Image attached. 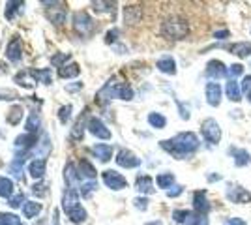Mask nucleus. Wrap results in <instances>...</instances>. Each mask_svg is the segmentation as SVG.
Here are the masks:
<instances>
[{
    "mask_svg": "<svg viewBox=\"0 0 251 225\" xmlns=\"http://www.w3.org/2000/svg\"><path fill=\"white\" fill-rule=\"evenodd\" d=\"M161 149H165L169 154H173L175 158L182 160L184 156H188V154L199 149V137L193 131H182L173 139L161 141Z\"/></svg>",
    "mask_w": 251,
    "mask_h": 225,
    "instance_id": "nucleus-1",
    "label": "nucleus"
},
{
    "mask_svg": "<svg viewBox=\"0 0 251 225\" xmlns=\"http://www.w3.org/2000/svg\"><path fill=\"white\" fill-rule=\"evenodd\" d=\"M189 32V25L186 19H182V17H169L163 21L161 25V34L169 38V40H184Z\"/></svg>",
    "mask_w": 251,
    "mask_h": 225,
    "instance_id": "nucleus-2",
    "label": "nucleus"
},
{
    "mask_svg": "<svg viewBox=\"0 0 251 225\" xmlns=\"http://www.w3.org/2000/svg\"><path fill=\"white\" fill-rule=\"evenodd\" d=\"M100 96L120 98V100H131V98H133V90L126 85V83H115V81H109V83L101 88Z\"/></svg>",
    "mask_w": 251,
    "mask_h": 225,
    "instance_id": "nucleus-3",
    "label": "nucleus"
},
{
    "mask_svg": "<svg viewBox=\"0 0 251 225\" xmlns=\"http://www.w3.org/2000/svg\"><path fill=\"white\" fill-rule=\"evenodd\" d=\"M201 131H202V137L208 141L210 145H218L221 139V128L220 124L214 120V118H206L201 126Z\"/></svg>",
    "mask_w": 251,
    "mask_h": 225,
    "instance_id": "nucleus-4",
    "label": "nucleus"
},
{
    "mask_svg": "<svg viewBox=\"0 0 251 225\" xmlns=\"http://www.w3.org/2000/svg\"><path fill=\"white\" fill-rule=\"evenodd\" d=\"M74 26L79 34L86 36L94 30V21L90 19V15L86 11H77L74 15Z\"/></svg>",
    "mask_w": 251,
    "mask_h": 225,
    "instance_id": "nucleus-5",
    "label": "nucleus"
},
{
    "mask_svg": "<svg viewBox=\"0 0 251 225\" xmlns=\"http://www.w3.org/2000/svg\"><path fill=\"white\" fill-rule=\"evenodd\" d=\"M103 182H105L107 188H111V190H115V192L127 188V180H126L120 173H116V171H105L103 173Z\"/></svg>",
    "mask_w": 251,
    "mask_h": 225,
    "instance_id": "nucleus-6",
    "label": "nucleus"
},
{
    "mask_svg": "<svg viewBox=\"0 0 251 225\" xmlns=\"http://www.w3.org/2000/svg\"><path fill=\"white\" fill-rule=\"evenodd\" d=\"M204 75L208 79H223L229 75V70L225 68V64L221 60H210L206 64V70H204Z\"/></svg>",
    "mask_w": 251,
    "mask_h": 225,
    "instance_id": "nucleus-7",
    "label": "nucleus"
},
{
    "mask_svg": "<svg viewBox=\"0 0 251 225\" xmlns=\"http://www.w3.org/2000/svg\"><path fill=\"white\" fill-rule=\"evenodd\" d=\"M116 163L120 167H126V169H133V167L141 165V160L137 158L133 152H129V150H120L118 156H116Z\"/></svg>",
    "mask_w": 251,
    "mask_h": 225,
    "instance_id": "nucleus-8",
    "label": "nucleus"
},
{
    "mask_svg": "<svg viewBox=\"0 0 251 225\" xmlns=\"http://www.w3.org/2000/svg\"><path fill=\"white\" fill-rule=\"evenodd\" d=\"M88 131L96 137H100V139H111V131L107 129V126L100 118H90L88 120Z\"/></svg>",
    "mask_w": 251,
    "mask_h": 225,
    "instance_id": "nucleus-9",
    "label": "nucleus"
},
{
    "mask_svg": "<svg viewBox=\"0 0 251 225\" xmlns=\"http://www.w3.org/2000/svg\"><path fill=\"white\" fill-rule=\"evenodd\" d=\"M77 206H81L79 204V195H77V192H75L74 188H68L62 195V208L66 210V214H70Z\"/></svg>",
    "mask_w": 251,
    "mask_h": 225,
    "instance_id": "nucleus-10",
    "label": "nucleus"
},
{
    "mask_svg": "<svg viewBox=\"0 0 251 225\" xmlns=\"http://www.w3.org/2000/svg\"><path fill=\"white\" fill-rule=\"evenodd\" d=\"M193 210H195L197 214H202V216L208 214L210 203H208V199H206V193L202 192V190L193 193Z\"/></svg>",
    "mask_w": 251,
    "mask_h": 225,
    "instance_id": "nucleus-11",
    "label": "nucleus"
},
{
    "mask_svg": "<svg viewBox=\"0 0 251 225\" xmlns=\"http://www.w3.org/2000/svg\"><path fill=\"white\" fill-rule=\"evenodd\" d=\"M21 49H23L21 40L15 36V38L8 43V47H6V56H8V60H10V62H19V60H21V56H23Z\"/></svg>",
    "mask_w": 251,
    "mask_h": 225,
    "instance_id": "nucleus-12",
    "label": "nucleus"
},
{
    "mask_svg": "<svg viewBox=\"0 0 251 225\" xmlns=\"http://www.w3.org/2000/svg\"><path fill=\"white\" fill-rule=\"evenodd\" d=\"M229 199H230V201H234V203H238V204L251 203V193L248 192V190L240 188V186H230Z\"/></svg>",
    "mask_w": 251,
    "mask_h": 225,
    "instance_id": "nucleus-13",
    "label": "nucleus"
},
{
    "mask_svg": "<svg viewBox=\"0 0 251 225\" xmlns=\"http://www.w3.org/2000/svg\"><path fill=\"white\" fill-rule=\"evenodd\" d=\"M206 101H208L212 107H218L221 103L220 83H208V85H206Z\"/></svg>",
    "mask_w": 251,
    "mask_h": 225,
    "instance_id": "nucleus-14",
    "label": "nucleus"
},
{
    "mask_svg": "<svg viewBox=\"0 0 251 225\" xmlns=\"http://www.w3.org/2000/svg\"><path fill=\"white\" fill-rule=\"evenodd\" d=\"M157 70L167 75H175L176 74V62H175V58H173V56H163V58H159V60H157Z\"/></svg>",
    "mask_w": 251,
    "mask_h": 225,
    "instance_id": "nucleus-15",
    "label": "nucleus"
},
{
    "mask_svg": "<svg viewBox=\"0 0 251 225\" xmlns=\"http://www.w3.org/2000/svg\"><path fill=\"white\" fill-rule=\"evenodd\" d=\"M141 15H143V11L139 6H127L124 8V21L127 25H135V23L141 21Z\"/></svg>",
    "mask_w": 251,
    "mask_h": 225,
    "instance_id": "nucleus-16",
    "label": "nucleus"
},
{
    "mask_svg": "<svg viewBox=\"0 0 251 225\" xmlns=\"http://www.w3.org/2000/svg\"><path fill=\"white\" fill-rule=\"evenodd\" d=\"M230 53L236 54L238 58H248L251 54V43L250 42H236L230 45Z\"/></svg>",
    "mask_w": 251,
    "mask_h": 225,
    "instance_id": "nucleus-17",
    "label": "nucleus"
},
{
    "mask_svg": "<svg viewBox=\"0 0 251 225\" xmlns=\"http://www.w3.org/2000/svg\"><path fill=\"white\" fill-rule=\"evenodd\" d=\"M230 152H232V156H234V165H236V167H244V165H248L251 161V156L248 150L230 149Z\"/></svg>",
    "mask_w": 251,
    "mask_h": 225,
    "instance_id": "nucleus-18",
    "label": "nucleus"
},
{
    "mask_svg": "<svg viewBox=\"0 0 251 225\" xmlns=\"http://www.w3.org/2000/svg\"><path fill=\"white\" fill-rule=\"evenodd\" d=\"M227 98H229L230 101H240L242 100V86L234 79H230L229 83H227Z\"/></svg>",
    "mask_w": 251,
    "mask_h": 225,
    "instance_id": "nucleus-19",
    "label": "nucleus"
},
{
    "mask_svg": "<svg viewBox=\"0 0 251 225\" xmlns=\"http://www.w3.org/2000/svg\"><path fill=\"white\" fill-rule=\"evenodd\" d=\"M92 152L96 154V158L100 161H109L111 160V156H113V147H109V145H96Z\"/></svg>",
    "mask_w": 251,
    "mask_h": 225,
    "instance_id": "nucleus-20",
    "label": "nucleus"
},
{
    "mask_svg": "<svg viewBox=\"0 0 251 225\" xmlns=\"http://www.w3.org/2000/svg\"><path fill=\"white\" fill-rule=\"evenodd\" d=\"M45 167H47L45 158H42V160H34L30 165H28V173H30L34 178H42L43 173H45Z\"/></svg>",
    "mask_w": 251,
    "mask_h": 225,
    "instance_id": "nucleus-21",
    "label": "nucleus"
},
{
    "mask_svg": "<svg viewBox=\"0 0 251 225\" xmlns=\"http://www.w3.org/2000/svg\"><path fill=\"white\" fill-rule=\"evenodd\" d=\"M34 143H36V135H34V133H25V135L15 139V149L26 150V149H30Z\"/></svg>",
    "mask_w": 251,
    "mask_h": 225,
    "instance_id": "nucleus-22",
    "label": "nucleus"
},
{
    "mask_svg": "<svg viewBox=\"0 0 251 225\" xmlns=\"http://www.w3.org/2000/svg\"><path fill=\"white\" fill-rule=\"evenodd\" d=\"M137 190L141 193H152L154 192V186H152V178L147 176V175H143V176H139L137 178Z\"/></svg>",
    "mask_w": 251,
    "mask_h": 225,
    "instance_id": "nucleus-23",
    "label": "nucleus"
},
{
    "mask_svg": "<svg viewBox=\"0 0 251 225\" xmlns=\"http://www.w3.org/2000/svg\"><path fill=\"white\" fill-rule=\"evenodd\" d=\"M40 210H42V204L40 203L28 201V203L23 204V214H25V218H36V216L40 214Z\"/></svg>",
    "mask_w": 251,
    "mask_h": 225,
    "instance_id": "nucleus-24",
    "label": "nucleus"
},
{
    "mask_svg": "<svg viewBox=\"0 0 251 225\" xmlns=\"http://www.w3.org/2000/svg\"><path fill=\"white\" fill-rule=\"evenodd\" d=\"M156 182L159 188L167 190V188H171V186L175 184V175H173V173H161V175H157Z\"/></svg>",
    "mask_w": 251,
    "mask_h": 225,
    "instance_id": "nucleus-25",
    "label": "nucleus"
},
{
    "mask_svg": "<svg viewBox=\"0 0 251 225\" xmlns=\"http://www.w3.org/2000/svg\"><path fill=\"white\" fill-rule=\"evenodd\" d=\"M86 176V178H96V169L90 165V161H86V160H81V163H79V176Z\"/></svg>",
    "mask_w": 251,
    "mask_h": 225,
    "instance_id": "nucleus-26",
    "label": "nucleus"
},
{
    "mask_svg": "<svg viewBox=\"0 0 251 225\" xmlns=\"http://www.w3.org/2000/svg\"><path fill=\"white\" fill-rule=\"evenodd\" d=\"M30 75L34 77V79H40V81L45 83V85H49V83L52 81L51 70H30Z\"/></svg>",
    "mask_w": 251,
    "mask_h": 225,
    "instance_id": "nucleus-27",
    "label": "nucleus"
},
{
    "mask_svg": "<svg viewBox=\"0 0 251 225\" xmlns=\"http://www.w3.org/2000/svg\"><path fill=\"white\" fill-rule=\"evenodd\" d=\"M13 193V182L6 176H0V197H11Z\"/></svg>",
    "mask_w": 251,
    "mask_h": 225,
    "instance_id": "nucleus-28",
    "label": "nucleus"
},
{
    "mask_svg": "<svg viewBox=\"0 0 251 225\" xmlns=\"http://www.w3.org/2000/svg\"><path fill=\"white\" fill-rule=\"evenodd\" d=\"M47 15H49L51 23H54V25H62V23L66 21V10H64V8H54V10H51Z\"/></svg>",
    "mask_w": 251,
    "mask_h": 225,
    "instance_id": "nucleus-29",
    "label": "nucleus"
},
{
    "mask_svg": "<svg viewBox=\"0 0 251 225\" xmlns=\"http://www.w3.org/2000/svg\"><path fill=\"white\" fill-rule=\"evenodd\" d=\"M148 122H150V126L161 129V128H165L167 118L163 117V115H159V113H150V115H148Z\"/></svg>",
    "mask_w": 251,
    "mask_h": 225,
    "instance_id": "nucleus-30",
    "label": "nucleus"
},
{
    "mask_svg": "<svg viewBox=\"0 0 251 225\" xmlns=\"http://www.w3.org/2000/svg\"><path fill=\"white\" fill-rule=\"evenodd\" d=\"M79 66L77 64H70V66H62L60 68V77L62 79H70V77H77L79 75Z\"/></svg>",
    "mask_w": 251,
    "mask_h": 225,
    "instance_id": "nucleus-31",
    "label": "nucleus"
},
{
    "mask_svg": "<svg viewBox=\"0 0 251 225\" xmlns=\"http://www.w3.org/2000/svg\"><path fill=\"white\" fill-rule=\"evenodd\" d=\"M23 2H8L6 4V17L8 19H13L15 17V13H19V11H23Z\"/></svg>",
    "mask_w": 251,
    "mask_h": 225,
    "instance_id": "nucleus-32",
    "label": "nucleus"
},
{
    "mask_svg": "<svg viewBox=\"0 0 251 225\" xmlns=\"http://www.w3.org/2000/svg\"><path fill=\"white\" fill-rule=\"evenodd\" d=\"M188 225H208V220H206V216L202 214H197V212H191L189 216V220L186 222Z\"/></svg>",
    "mask_w": 251,
    "mask_h": 225,
    "instance_id": "nucleus-33",
    "label": "nucleus"
},
{
    "mask_svg": "<svg viewBox=\"0 0 251 225\" xmlns=\"http://www.w3.org/2000/svg\"><path fill=\"white\" fill-rule=\"evenodd\" d=\"M77 176H79V173H75L74 163H68V165H66V173H64V178L68 180V184H75Z\"/></svg>",
    "mask_w": 251,
    "mask_h": 225,
    "instance_id": "nucleus-34",
    "label": "nucleus"
},
{
    "mask_svg": "<svg viewBox=\"0 0 251 225\" xmlns=\"http://www.w3.org/2000/svg\"><path fill=\"white\" fill-rule=\"evenodd\" d=\"M38 128H40V117L36 113H32L26 122V129H28V133H34V131H38Z\"/></svg>",
    "mask_w": 251,
    "mask_h": 225,
    "instance_id": "nucleus-35",
    "label": "nucleus"
},
{
    "mask_svg": "<svg viewBox=\"0 0 251 225\" xmlns=\"http://www.w3.org/2000/svg\"><path fill=\"white\" fill-rule=\"evenodd\" d=\"M189 216H191L189 210H175V212H173V220H175L176 224H186L189 220Z\"/></svg>",
    "mask_w": 251,
    "mask_h": 225,
    "instance_id": "nucleus-36",
    "label": "nucleus"
},
{
    "mask_svg": "<svg viewBox=\"0 0 251 225\" xmlns=\"http://www.w3.org/2000/svg\"><path fill=\"white\" fill-rule=\"evenodd\" d=\"M23 117V109L21 107H13L10 111V117H8V122L10 124H19Z\"/></svg>",
    "mask_w": 251,
    "mask_h": 225,
    "instance_id": "nucleus-37",
    "label": "nucleus"
},
{
    "mask_svg": "<svg viewBox=\"0 0 251 225\" xmlns=\"http://www.w3.org/2000/svg\"><path fill=\"white\" fill-rule=\"evenodd\" d=\"M92 6L96 11H113L116 8L115 2H94Z\"/></svg>",
    "mask_w": 251,
    "mask_h": 225,
    "instance_id": "nucleus-38",
    "label": "nucleus"
},
{
    "mask_svg": "<svg viewBox=\"0 0 251 225\" xmlns=\"http://www.w3.org/2000/svg\"><path fill=\"white\" fill-rule=\"evenodd\" d=\"M70 117H72V105H66V107L60 109L58 118H60V122H62V124H66V122L70 120Z\"/></svg>",
    "mask_w": 251,
    "mask_h": 225,
    "instance_id": "nucleus-39",
    "label": "nucleus"
},
{
    "mask_svg": "<svg viewBox=\"0 0 251 225\" xmlns=\"http://www.w3.org/2000/svg\"><path fill=\"white\" fill-rule=\"evenodd\" d=\"M23 203H25V195H23V193H17V195L10 197V206H11V208H19Z\"/></svg>",
    "mask_w": 251,
    "mask_h": 225,
    "instance_id": "nucleus-40",
    "label": "nucleus"
},
{
    "mask_svg": "<svg viewBox=\"0 0 251 225\" xmlns=\"http://www.w3.org/2000/svg\"><path fill=\"white\" fill-rule=\"evenodd\" d=\"M81 137H83V122L79 120L72 129V139H81Z\"/></svg>",
    "mask_w": 251,
    "mask_h": 225,
    "instance_id": "nucleus-41",
    "label": "nucleus"
},
{
    "mask_svg": "<svg viewBox=\"0 0 251 225\" xmlns=\"http://www.w3.org/2000/svg\"><path fill=\"white\" fill-rule=\"evenodd\" d=\"M96 188H98V184H96L94 180H90V182H86L83 188H81V193H83L84 197H88V195H90V192H94Z\"/></svg>",
    "mask_w": 251,
    "mask_h": 225,
    "instance_id": "nucleus-42",
    "label": "nucleus"
},
{
    "mask_svg": "<svg viewBox=\"0 0 251 225\" xmlns=\"http://www.w3.org/2000/svg\"><path fill=\"white\" fill-rule=\"evenodd\" d=\"M133 204H135V208H139V210H147L148 199H145V197H137L135 201H133Z\"/></svg>",
    "mask_w": 251,
    "mask_h": 225,
    "instance_id": "nucleus-43",
    "label": "nucleus"
},
{
    "mask_svg": "<svg viewBox=\"0 0 251 225\" xmlns=\"http://www.w3.org/2000/svg\"><path fill=\"white\" fill-rule=\"evenodd\" d=\"M242 72H244V66H242V64H232L229 68V75H230V77H238Z\"/></svg>",
    "mask_w": 251,
    "mask_h": 225,
    "instance_id": "nucleus-44",
    "label": "nucleus"
},
{
    "mask_svg": "<svg viewBox=\"0 0 251 225\" xmlns=\"http://www.w3.org/2000/svg\"><path fill=\"white\" fill-rule=\"evenodd\" d=\"M242 92H246V94H250L251 92V75H246L244 77V81H242Z\"/></svg>",
    "mask_w": 251,
    "mask_h": 225,
    "instance_id": "nucleus-45",
    "label": "nucleus"
},
{
    "mask_svg": "<svg viewBox=\"0 0 251 225\" xmlns=\"http://www.w3.org/2000/svg\"><path fill=\"white\" fill-rule=\"evenodd\" d=\"M68 58H70V54H66V53H64V54H60V56H52V58H51V62H52V64H56V66H58V64H60V62H62V60H68Z\"/></svg>",
    "mask_w": 251,
    "mask_h": 225,
    "instance_id": "nucleus-46",
    "label": "nucleus"
},
{
    "mask_svg": "<svg viewBox=\"0 0 251 225\" xmlns=\"http://www.w3.org/2000/svg\"><path fill=\"white\" fill-rule=\"evenodd\" d=\"M182 192H184V188H182V186H175V190H169L167 195L169 197H178Z\"/></svg>",
    "mask_w": 251,
    "mask_h": 225,
    "instance_id": "nucleus-47",
    "label": "nucleus"
},
{
    "mask_svg": "<svg viewBox=\"0 0 251 225\" xmlns=\"http://www.w3.org/2000/svg\"><path fill=\"white\" fill-rule=\"evenodd\" d=\"M32 192L38 193V195H45V184H34V188H32Z\"/></svg>",
    "mask_w": 251,
    "mask_h": 225,
    "instance_id": "nucleus-48",
    "label": "nucleus"
},
{
    "mask_svg": "<svg viewBox=\"0 0 251 225\" xmlns=\"http://www.w3.org/2000/svg\"><path fill=\"white\" fill-rule=\"evenodd\" d=\"M227 36H229V30H220V32L214 34V38H216V40H225Z\"/></svg>",
    "mask_w": 251,
    "mask_h": 225,
    "instance_id": "nucleus-49",
    "label": "nucleus"
},
{
    "mask_svg": "<svg viewBox=\"0 0 251 225\" xmlns=\"http://www.w3.org/2000/svg\"><path fill=\"white\" fill-rule=\"evenodd\" d=\"M229 225H246V222H244L242 218H230Z\"/></svg>",
    "mask_w": 251,
    "mask_h": 225,
    "instance_id": "nucleus-50",
    "label": "nucleus"
},
{
    "mask_svg": "<svg viewBox=\"0 0 251 225\" xmlns=\"http://www.w3.org/2000/svg\"><path fill=\"white\" fill-rule=\"evenodd\" d=\"M116 36H118V30H116V28H115V30H111V32L107 34V42H109V43H111V42H115V40H116Z\"/></svg>",
    "mask_w": 251,
    "mask_h": 225,
    "instance_id": "nucleus-51",
    "label": "nucleus"
},
{
    "mask_svg": "<svg viewBox=\"0 0 251 225\" xmlns=\"http://www.w3.org/2000/svg\"><path fill=\"white\" fill-rule=\"evenodd\" d=\"M52 225H60V222H58V212H54V216H52Z\"/></svg>",
    "mask_w": 251,
    "mask_h": 225,
    "instance_id": "nucleus-52",
    "label": "nucleus"
},
{
    "mask_svg": "<svg viewBox=\"0 0 251 225\" xmlns=\"http://www.w3.org/2000/svg\"><path fill=\"white\" fill-rule=\"evenodd\" d=\"M147 225H163L161 222H150V224H147Z\"/></svg>",
    "mask_w": 251,
    "mask_h": 225,
    "instance_id": "nucleus-53",
    "label": "nucleus"
},
{
    "mask_svg": "<svg viewBox=\"0 0 251 225\" xmlns=\"http://www.w3.org/2000/svg\"><path fill=\"white\" fill-rule=\"evenodd\" d=\"M248 100H250V103H251V92H250V94H248Z\"/></svg>",
    "mask_w": 251,
    "mask_h": 225,
    "instance_id": "nucleus-54",
    "label": "nucleus"
}]
</instances>
